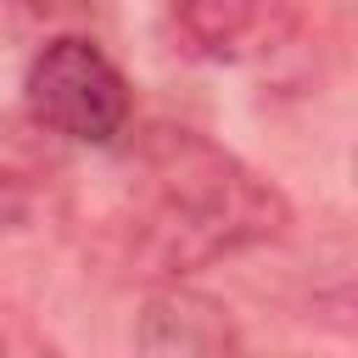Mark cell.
<instances>
[{"instance_id": "obj_1", "label": "cell", "mask_w": 358, "mask_h": 358, "mask_svg": "<svg viewBox=\"0 0 358 358\" xmlns=\"http://www.w3.org/2000/svg\"><path fill=\"white\" fill-rule=\"evenodd\" d=\"M291 201L274 179L196 129H151L134 145L123 257L145 280H185L218 257L280 241Z\"/></svg>"}, {"instance_id": "obj_2", "label": "cell", "mask_w": 358, "mask_h": 358, "mask_svg": "<svg viewBox=\"0 0 358 358\" xmlns=\"http://www.w3.org/2000/svg\"><path fill=\"white\" fill-rule=\"evenodd\" d=\"M22 95H28V112L73 145H117V134H129V117H134L129 78L84 34L45 39L22 73Z\"/></svg>"}, {"instance_id": "obj_3", "label": "cell", "mask_w": 358, "mask_h": 358, "mask_svg": "<svg viewBox=\"0 0 358 358\" xmlns=\"http://www.w3.org/2000/svg\"><path fill=\"white\" fill-rule=\"evenodd\" d=\"M168 17L207 62H252L291 34V0H168Z\"/></svg>"}, {"instance_id": "obj_4", "label": "cell", "mask_w": 358, "mask_h": 358, "mask_svg": "<svg viewBox=\"0 0 358 358\" xmlns=\"http://www.w3.org/2000/svg\"><path fill=\"white\" fill-rule=\"evenodd\" d=\"M134 347L140 352H179V358L235 352L241 347V324L218 296H207L196 285H179V280H157V291L140 308Z\"/></svg>"}, {"instance_id": "obj_5", "label": "cell", "mask_w": 358, "mask_h": 358, "mask_svg": "<svg viewBox=\"0 0 358 358\" xmlns=\"http://www.w3.org/2000/svg\"><path fill=\"white\" fill-rule=\"evenodd\" d=\"M28 213H34V190H28L17 173H0V235L17 229Z\"/></svg>"}]
</instances>
